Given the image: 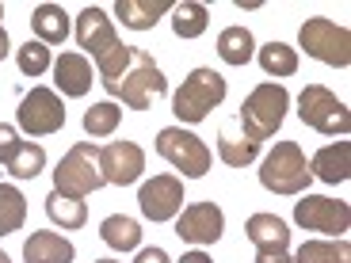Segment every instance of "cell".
<instances>
[{"mask_svg": "<svg viewBox=\"0 0 351 263\" xmlns=\"http://www.w3.org/2000/svg\"><path fill=\"white\" fill-rule=\"evenodd\" d=\"M31 27L43 46H62L69 38V16H65L62 4H38L35 16H31Z\"/></svg>", "mask_w": 351, "mask_h": 263, "instance_id": "44dd1931", "label": "cell"}, {"mask_svg": "<svg viewBox=\"0 0 351 263\" xmlns=\"http://www.w3.org/2000/svg\"><path fill=\"white\" fill-rule=\"evenodd\" d=\"M309 172L317 179H325V184H343L351 175V145L348 141H336V145H325V149H317L313 160H309Z\"/></svg>", "mask_w": 351, "mask_h": 263, "instance_id": "ac0fdd59", "label": "cell"}, {"mask_svg": "<svg viewBox=\"0 0 351 263\" xmlns=\"http://www.w3.org/2000/svg\"><path fill=\"white\" fill-rule=\"evenodd\" d=\"M99 168H104L107 184L130 187L145 172V153H141L138 141H111L107 149H99Z\"/></svg>", "mask_w": 351, "mask_h": 263, "instance_id": "4fadbf2b", "label": "cell"}, {"mask_svg": "<svg viewBox=\"0 0 351 263\" xmlns=\"http://www.w3.org/2000/svg\"><path fill=\"white\" fill-rule=\"evenodd\" d=\"M16 149H19V130H16V126H8V123H0V160L8 164Z\"/></svg>", "mask_w": 351, "mask_h": 263, "instance_id": "d6a6232c", "label": "cell"}, {"mask_svg": "<svg viewBox=\"0 0 351 263\" xmlns=\"http://www.w3.org/2000/svg\"><path fill=\"white\" fill-rule=\"evenodd\" d=\"M4 58H8V31L0 27V62H4Z\"/></svg>", "mask_w": 351, "mask_h": 263, "instance_id": "8d00e7d4", "label": "cell"}, {"mask_svg": "<svg viewBox=\"0 0 351 263\" xmlns=\"http://www.w3.org/2000/svg\"><path fill=\"white\" fill-rule=\"evenodd\" d=\"M4 168H8V175H16V179H35L46 168V149L38 141H19V149L12 153V160Z\"/></svg>", "mask_w": 351, "mask_h": 263, "instance_id": "f1b7e54d", "label": "cell"}, {"mask_svg": "<svg viewBox=\"0 0 351 263\" xmlns=\"http://www.w3.org/2000/svg\"><path fill=\"white\" fill-rule=\"evenodd\" d=\"M104 88L111 92L114 99H123L130 111H149L153 99L168 92V80H165V73L157 69V62H153L149 50L130 46V62H126V69Z\"/></svg>", "mask_w": 351, "mask_h": 263, "instance_id": "6da1fadb", "label": "cell"}, {"mask_svg": "<svg viewBox=\"0 0 351 263\" xmlns=\"http://www.w3.org/2000/svg\"><path fill=\"white\" fill-rule=\"evenodd\" d=\"M119 118H123V107L104 99V103H92L84 111V134L88 138H111L119 130Z\"/></svg>", "mask_w": 351, "mask_h": 263, "instance_id": "f546056e", "label": "cell"}, {"mask_svg": "<svg viewBox=\"0 0 351 263\" xmlns=\"http://www.w3.org/2000/svg\"><path fill=\"white\" fill-rule=\"evenodd\" d=\"M210 27V12L202 8V4H195V0H184V4H176L172 8V31L176 38H199L202 31Z\"/></svg>", "mask_w": 351, "mask_h": 263, "instance_id": "4316f807", "label": "cell"}, {"mask_svg": "<svg viewBox=\"0 0 351 263\" xmlns=\"http://www.w3.org/2000/svg\"><path fill=\"white\" fill-rule=\"evenodd\" d=\"M180 263H214V260H210L206 252H199V248H195V252H184V255H180Z\"/></svg>", "mask_w": 351, "mask_h": 263, "instance_id": "d590c367", "label": "cell"}, {"mask_svg": "<svg viewBox=\"0 0 351 263\" xmlns=\"http://www.w3.org/2000/svg\"><path fill=\"white\" fill-rule=\"evenodd\" d=\"M248 240L256 245V252H275V248H290V225L275 214H252L245 221Z\"/></svg>", "mask_w": 351, "mask_h": 263, "instance_id": "e0dca14e", "label": "cell"}, {"mask_svg": "<svg viewBox=\"0 0 351 263\" xmlns=\"http://www.w3.org/2000/svg\"><path fill=\"white\" fill-rule=\"evenodd\" d=\"M287 111H290V92L282 84H275V80H263V84H256L245 96L241 114H237V126L260 145V141L275 138V130L282 126Z\"/></svg>", "mask_w": 351, "mask_h": 263, "instance_id": "7a4b0ae2", "label": "cell"}, {"mask_svg": "<svg viewBox=\"0 0 351 263\" xmlns=\"http://www.w3.org/2000/svg\"><path fill=\"white\" fill-rule=\"evenodd\" d=\"M157 153L176 168V172H184L187 179H202V175L210 172V149H206V141L199 134L184 130V126H165L157 134Z\"/></svg>", "mask_w": 351, "mask_h": 263, "instance_id": "ba28073f", "label": "cell"}, {"mask_svg": "<svg viewBox=\"0 0 351 263\" xmlns=\"http://www.w3.org/2000/svg\"><path fill=\"white\" fill-rule=\"evenodd\" d=\"M46 214H50L53 225H62V229H80L88 221L84 199H73V195H62V191L46 195Z\"/></svg>", "mask_w": 351, "mask_h": 263, "instance_id": "cb8c5ba5", "label": "cell"}, {"mask_svg": "<svg viewBox=\"0 0 351 263\" xmlns=\"http://www.w3.org/2000/svg\"><path fill=\"white\" fill-rule=\"evenodd\" d=\"M0 263H12V255H8V252H0Z\"/></svg>", "mask_w": 351, "mask_h": 263, "instance_id": "74e56055", "label": "cell"}, {"mask_svg": "<svg viewBox=\"0 0 351 263\" xmlns=\"http://www.w3.org/2000/svg\"><path fill=\"white\" fill-rule=\"evenodd\" d=\"M126 62H130V46H126V42H119V46H114L111 53H104V58H99V62H96L99 84H111V80L119 77V73H123V69H126Z\"/></svg>", "mask_w": 351, "mask_h": 263, "instance_id": "1f68e13d", "label": "cell"}, {"mask_svg": "<svg viewBox=\"0 0 351 263\" xmlns=\"http://www.w3.org/2000/svg\"><path fill=\"white\" fill-rule=\"evenodd\" d=\"M294 221L309 233H328V237H343L351 225V206L340 199H328V195H302L294 202Z\"/></svg>", "mask_w": 351, "mask_h": 263, "instance_id": "30bf717a", "label": "cell"}, {"mask_svg": "<svg viewBox=\"0 0 351 263\" xmlns=\"http://www.w3.org/2000/svg\"><path fill=\"white\" fill-rule=\"evenodd\" d=\"M0 19H4V4H0Z\"/></svg>", "mask_w": 351, "mask_h": 263, "instance_id": "ab89813d", "label": "cell"}, {"mask_svg": "<svg viewBox=\"0 0 351 263\" xmlns=\"http://www.w3.org/2000/svg\"><path fill=\"white\" fill-rule=\"evenodd\" d=\"M77 42H80V50H88L99 62L104 53H111L114 46H119L114 19L107 16L104 8H92V4H88V8L77 16Z\"/></svg>", "mask_w": 351, "mask_h": 263, "instance_id": "5bb4252c", "label": "cell"}, {"mask_svg": "<svg viewBox=\"0 0 351 263\" xmlns=\"http://www.w3.org/2000/svg\"><path fill=\"white\" fill-rule=\"evenodd\" d=\"M226 233V214L218 202H191L184 214H176V237L187 245H218Z\"/></svg>", "mask_w": 351, "mask_h": 263, "instance_id": "8fae6325", "label": "cell"}, {"mask_svg": "<svg viewBox=\"0 0 351 263\" xmlns=\"http://www.w3.org/2000/svg\"><path fill=\"white\" fill-rule=\"evenodd\" d=\"M27 221V199L19 187L12 184H0V237H8V233H19Z\"/></svg>", "mask_w": 351, "mask_h": 263, "instance_id": "83f0119b", "label": "cell"}, {"mask_svg": "<svg viewBox=\"0 0 351 263\" xmlns=\"http://www.w3.org/2000/svg\"><path fill=\"white\" fill-rule=\"evenodd\" d=\"M107 187L104 168H99V149L92 141H77L53 168V191L73 195V199H88L92 191Z\"/></svg>", "mask_w": 351, "mask_h": 263, "instance_id": "5b68a950", "label": "cell"}, {"mask_svg": "<svg viewBox=\"0 0 351 263\" xmlns=\"http://www.w3.org/2000/svg\"><path fill=\"white\" fill-rule=\"evenodd\" d=\"M294 263H351V245H348V237L306 240V245L294 252Z\"/></svg>", "mask_w": 351, "mask_h": 263, "instance_id": "d4e9b609", "label": "cell"}, {"mask_svg": "<svg viewBox=\"0 0 351 263\" xmlns=\"http://www.w3.org/2000/svg\"><path fill=\"white\" fill-rule=\"evenodd\" d=\"M16 123L27 138H50L65 126V103L53 88H31L23 99H19V111H16Z\"/></svg>", "mask_w": 351, "mask_h": 263, "instance_id": "9c48e42d", "label": "cell"}, {"mask_svg": "<svg viewBox=\"0 0 351 263\" xmlns=\"http://www.w3.org/2000/svg\"><path fill=\"white\" fill-rule=\"evenodd\" d=\"M218 157L226 160L229 168H248L256 157H260V145H256L237 123H226L221 134H218Z\"/></svg>", "mask_w": 351, "mask_h": 263, "instance_id": "d6986e66", "label": "cell"}, {"mask_svg": "<svg viewBox=\"0 0 351 263\" xmlns=\"http://www.w3.org/2000/svg\"><path fill=\"white\" fill-rule=\"evenodd\" d=\"M221 99H226V77H221L218 69L199 65V69L187 73L184 84L176 88L172 114L180 118V123H202V118H206Z\"/></svg>", "mask_w": 351, "mask_h": 263, "instance_id": "277c9868", "label": "cell"}, {"mask_svg": "<svg viewBox=\"0 0 351 263\" xmlns=\"http://www.w3.org/2000/svg\"><path fill=\"white\" fill-rule=\"evenodd\" d=\"M138 206L149 221H172L184 210V179L180 175H153L149 184H141Z\"/></svg>", "mask_w": 351, "mask_h": 263, "instance_id": "7c38bea8", "label": "cell"}, {"mask_svg": "<svg viewBox=\"0 0 351 263\" xmlns=\"http://www.w3.org/2000/svg\"><path fill=\"white\" fill-rule=\"evenodd\" d=\"M16 65H19L23 77H43V73L53 65V53H50V46H43L38 38H35V42L27 38V42L16 50Z\"/></svg>", "mask_w": 351, "mask_h": 263, "instance_id": "4dcf8cb0", "label": "cell"}, {"mask_svg": "<svg viewBox=\"0 0 351 263\" xmlns=\"http://www.w3.org/2000/svg\"><path fill=\"white\" fill-rule=\"evenodd\" d=\"M134 263H172V260H168L165 248H141L138 260H134Z\"/></svg>", "mask_w": 351, "mask_h": 263, "instance_id": "836d02e7", "label": "cell"}, {"mask_svg": "<svg viewBox=\"0 0 351 263\" xmlns=\"http://www.w3.org/2000/svg\"><path fill=\"white\" fill-rule=\"evenodd\" d=\"M256 263H294V255L287 248H275V252H256Z\"/></svg>", "mask_w": 351, "mask_h": 263, "instance_id": "e575fe53", "label": "cell"}, {"mask_svg": "<svg viewBox=\"0 0 351 263\" xmlns=\"http://www.w3.org/2000/svg\"><path fill=\"white\" fill-rule=\"evenodd\" d=\"M256 58H260V69L267 73V77H294L298 73V50L287 42H267L256 50Z\"/></svg>", "mask_w": 351, "mask_h": 263, "instance_id": "484cf974", "label": "cell"}, {"mask_svg": "<svg viewBox=\"0 0 351 263\" xmlns=\"http://www.w3.org/2000/svg\"><path fill=\"white\" fill-rule=\"evenodd\" d=\"M298 118L306 126H313L317 134H328V138H336V134H348L351 130V111L343 99H336V92H328L325 84H306L298 96Z\"/></svg>", "mask_w": 351, "mask_h": 263, "instance_id": "52a82bcc", "label": "cell"}, {"mask_svg": "<svg viewBox=\"0 0 351 263\" xmlns=\"http://www.w3.org/2000/svg\"><path fill=\"white\" fill-rule=\"evenodd\" d=\"M218 58L226 65H248L256 58V38H252V31L248 27H241V23H233V27H226L218 35Z\"/></svg>", "mask_w": 351, "mask_h": 263, "instance_id": "7402d4cb", "label": "cell"}, {"mask_svg": "<svg viewBox=\"0 0 351 263\" xmlns=\"http://www.w3.org/2000/svg\"><path fill=\"white\" fill-rule=\"evenodd\" d=\"M172 8H176L172 0H119L114 4V16L123 19V27H130V31H149Z\"/></svg>", "mask_w": 351, "mask_h": 263, "instance_id": "ffe728a7", "label": "cell"}, {"mask_svg": "<svg viewBox=\"0 0 351 263\" xmlns=\"http://www.w3.org/2000/svg\"><path fill=\"white\" fill-rule=\"evenodd\" d=\"M96 263H119V260H96Z\"/></svg>", "mask_w": 351, "mask_h": 263, "instance_id": "f35d334b", "label": "cell"}, {"mask_svg": "<svg viewBox=\"0 0 351 263\" xmlns=\"http://www.w3.org/2000/svg\"><path fill=\"white\" fill-rule=\"evenodd\" d=\"M260 184L271 195H306L313 184V172H309V160L302 153L298 141H279L260 164Z\"/></svg>", "mask_w": 351, "mask_h": 263, "instance_id": "3957f363", "label": "cell"}, {"mask_svg": "<svg viewBox=\"0 0 351 263\" xmlns=\"http://www.w3.org/2000/svg\"><path fill=\"white\" fill-rule=\"evenodd\" d=\"M73 260H77V248H73V240H65L62 233L35 229V233L23 240V263H73Z\"/></svg>", "mask_w": 351, "mask_h": 263, "instance_id": "9a60e30c", "label": "cell"}, {"mask_svg": "<svg viewBox=\"0 0 351 263\" xmlns=\"http://www.w3.org/2000/svg\"><path fill=\"white\" fill-rule=\"evenodd\" d=\"M298 46L309 58H317V62H325V65H336V69H348L351 65V31L332 23V19H325V16H313L302 23Z\"/></svg>", "mask_w": 351, "mask_h": 263, "instance_id": "8992f818", "label": "cell"}, {"mask_svg": "<svg viewBox=\"0 0 351 263\" xmlns=\"http://www.w3.org/2000/svg\"><path fill=\"white\" fill-rule=\"evenodd\" d=\"M53 84L62 96H88V88H92V62H88L84 53H62L58 62H53Z\"/></svg>", "mask_w": 351, "mask_h": 263, "instance_id": "2e32d148", "label": "cell"}, {"mask_svg": "<svg viewBox=\"0 0 351 263\" xmlns=\"http://www.w3.org/2000/svg\"><path fill=\"white\" fill-rule=\"evenodd\" d=\"M99 237L114 252H134L141 245V225L134 218H126V214H111V218L99 221Z\"/></svg>", "mask_w": 351, "mask_h": 263, "instance_id": "603a6c76", "label": "cell"}]
</instances>
